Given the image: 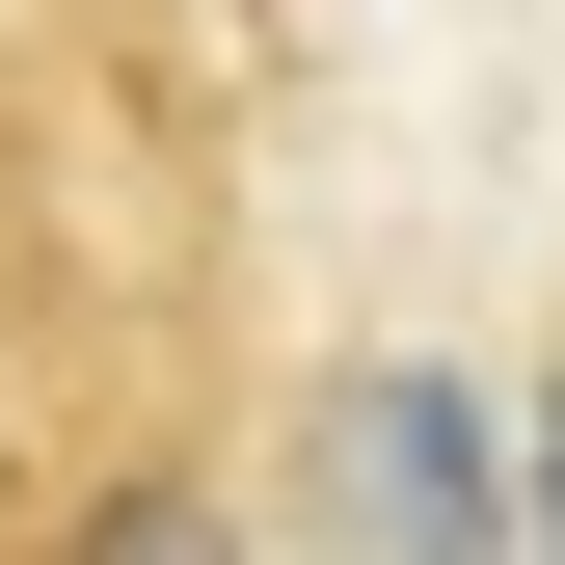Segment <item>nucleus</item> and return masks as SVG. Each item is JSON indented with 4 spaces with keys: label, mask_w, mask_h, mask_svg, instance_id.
Here are the masks:
<instances>
[{
    "label": "nucleus",
    "mask_w": 565,
    "mask_h": 565,
    "mask_svg": "<svg viewBox=\"0 0 565 565\" xmlns=\"http://www.w3.org/2000/svg\"><path fill=\"white\" fill-rule=\"evenodd\" d=\"M0 565H269V512H243L189 431H108V458H54V512L0 539Z\"/></svg>",
    "instance_id": "f03ea898"
},
{
    "label": "nucleus",
    "mask_w": 565,
    "mask_h": 565,
    "mask_svg": "<svg viewBox=\"0 0 565 565\" xmlns=\"http://www.w3.org/2000/svg\"><path fill=\"white\" fill-rule=\"evenodd\" d=\"M297 565H512V404L431 350H350L297 404Z\"/></svg>",
    "instance_id": "f257e3e1"
},
{
    "label": "nucleus",
    "mask_w": 565,
    "mask_h": 565,
    "mask_svg": "<svg viewBox=\"0 0 565 565\" xmlns=\"http://www.w3.org/2000/svg\"><path fill=\"white\" fill-rule=\"evenodd\" d=\"M512 565H565V377H539V484H512Z\"/></svg>",
    "instance_id": "7ed1b4c3"
}]
</instances>
